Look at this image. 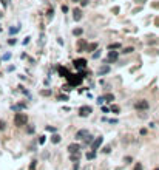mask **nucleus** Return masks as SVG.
<instances>
[{"label":"nucleus","instance_id":"4468645a","mask_svg":"<svg viewBox=\"0 0 159 170\" xmlns=\"http://www.w3.org/2000/svg\"><path fill=\"white\" fill-rule=\"evenodd\" d=\"M87 45L88 43H85V40H79V43H77V48H79V51H85V48H87Z\"/></svg>","mask_w":159,"mask_h":170},{"label":"nucleus","instance_id":"bb28decb","mask_svg":"<svg viewBox=\"0 0 159 170\" xmlns=\"http://www.w3.org/2000/svg\"><path fill=\"white\" fill-rule=\"evenodd\" d=\"M36 166H37V161L33 159V161H31V166H30V170H36Z\"/></svg>","mask_w":159,"mask_h":170},{"label":"nucleus","instance_id":"a19ab883","mask_svg":"<svg viewBox=\"0 0 159 170\" xmlns=\"http://www.w3.org/2000/svg\"><path fill=\"white\" fill-rule=\"evenodd\" d=\"M139 133H141L142 136H144V135H147V128H141V132H139Z\"/></svg>","mask_w":159,"mask_h":170},{"label":"nucleus","instance_id":"f3484780","mask_svg":"<svg viewBox=\"0 0 159 170\" xmlns=\"http://www.w3.org/2000/svg\"><path fill=\"white\" fill-rule=\"evenodd\" d=\"M23 108H26V105H25V104H17V105H14V107H13V110H14V111L23 110Z\"/></svg>","mask_w":159,"mask_h":170},{"label":"nucleus","instance_id":"2eb2a0df","mask_svg":"<svg viewBox=\"0 0 159 170\" xmlns=\"http://www.w3.org/2000/svg\"><path fill=\"white\" fill-rule=\"evenodd\" d=\"M104 99H105L107 102H113V101H114V94H111V93H107V94H104Z\"/></svg>","mask_w":159,"mask_h":170},{"label":"nucleus","instance_id":"7c9ffc66","mask_svg":"<svg viewBox=\"0 0 159 170\" xmlns=\"http://www.w3.org/2000/svg\"><path fill=\"white\" fill-rule=\"evenodd\" d=\"M133 170H144V167H142V164H141V162H138V164L134 166V169H133Z\"/></svg>","mask_w":159,"mask_h":170},{"label":"nucleus","instance_id":"49530a36","mask_svg":"<svg viewBox=\"0 0 159 170\" xmlns=\"http://www.w3.org/2000/svg\"><path fill=\"white\" fill-rule=\"evenodd\" d=\"M155 170H159V167H156V169H155Z\"/></svg>","mask_w":159,"mask_h":170},{"label":"nucleus","instance_id":"dca6fc26","mask_svg":"<svg viewBox=\"0 0 159 170\" xmlns=\"http://www.w3.org/2000/svg\"><path fill=\"white\" fill-rule=\"evenodd\" d=\"M51 142H53V144H59V142H60V136L57 135V133H54V135L51 136Z\"/></svg>","mask_w":159,"mask_h":170},{"label":"nucleus","instance_id":"72a5a7b5","mask_svg":"<svg viewBox=\"0 0 159 170\" xmlns=\"http://www.w3.org/2000/svg\"><path fill=\"white\" fill-rule=\"evenodd\" d=\"M53 16H54V9L51 8V9H48V17H50V19H53Z\"/></svg>","mask_w":159,"mask_h":170},{"label":"nucleus","instance_id":"39448f33","mask_svg":"<svg viewBox=\"0 0 159 170\" xmlns=\"http://www.w3.org/2000/svg\"><path fill=\"white\" fill-rule=\"evenodd\" d=\"M73 64H74V67H76V70H85V68H87V64H88V62H87L85 59L79 57V59H76V60H74Z\"/></svg>","mask_w":159,"mask_h":170},{"label":"nucleus","instance_id":"a18cd8bd","mask_svg":"<svg viewBox=\"0 0 159 170\" xmlns=\"http://www.w3.org/2000/svg\"><path fill=\"white\" fill-rule=\"evenodd\" d=\"M71 2H79V0H71Z\"/></svg>","mask_w":159,"mask_h":170},{"label":"nucleus","instance_id":"9b49d317","mask_svg":"<svg viewBox=\"0 0 159 170\" xmlns=\"http://www.w3.org/2000/svg\"><path fill=\"white\" fill-rule=\"evenodd\" d=\"M79 149H80V147H79V144H76V142L68 145V152L70 153H77L79 152Z\"/></svg>","mask_w":159,"mask_h":170},{"label":"nucleus","instance_id":"0eeeda50","mask_svg":"<svg viewBox=\"0 0 159 170\" xmlns=\"http://www.w3.org/2000/svg\"><path fill=\"white\" fill-rule=\"evenodd\" d=\"M102 142H104V138H102V136H97V138L91 142V150H97V149L102 145Z\"/></svg>","mask_w":159,"mask_h":170},{"label":"nucleus","instance_id":"cd10ccee","mask_svg":"<svg viewBox=\"0 0 159 170\" xmlns=\"http://www.w3.org/2000/svg\"><path fill=\"white\" fill-rule=\"evenodd\" d=\"M131 161H133V158H131V156H125V158H124V162H125V164H130Z\"/></svg>","mask_w":159,"mask_h":170},{"label":"nucleus","instance_id":"c756f323","mask_svg":"<svg viewBox=\"0 0 159 170\" xmlns=\"http://www.w3.org/2000/svg\"><path fill=\"white\" fill-rule=\"evenodd\" d=\"M19 31H20V28H19V26H16V28H11V30H9V33H11V34H16V33H19Z\"/></svg>","mask_w":159,"mask_h":170},{"label":"nucleus","instance_id":"393cba45","mask_svg":"<svg viewBox=\"0 0 159 170\" xmlns=\"http://www.w3.org/2000/svg\"><path fill=\"white\" fill-rule=\"evenodd\" d=\"M101 54H102V51H101V50H96V53L93 54V59H99V57H101Z\"/></svg>","mask_w":159,"mask_h":170},{"label":"nucleus","instance_id":"4c0bfd02","mask_svg":"<svg viewBox=\"0 0 159 170\" xmlns=\"http://www.w3.org/2000/svg\"><path fill=\"white\" fill-rule=\"evenodd\" d=\"M59 101H68V96H59Z\"/></svg>","mask_w":159,"mask_h":170},{"label":"nucleus","instance_id":"a878e982","mask_svg":"<svg viewBox=\"0 0 159 170\" xmlns=\"http://www.w3.org/2000/svg\"><path fill=\"white\" fill-rule=\"evenodd\" d=\"M26 133H28V135H33V133H34V125H30V127L26 128Z\"/></svg>","mask_w":159,"mask_h":170},{"label":"nucleus","instance_id":"423d86ee","mask_svg":"<svg viewBox=\"0 0 159 170\" xmlns=\"http://www.w3.org/2000/svg\"><path fill=\"white\" fill-rule=\"evenodd\" d=\"M88 135H90V132L87 128H80V130L76 132V136H74V138H76V141H82V139H85Z\"/></svg>","mask_w":159,"mask_h":170},{"label":"nucleus","instance_id":"aec40b11","mask_svg":"<svg viewBox=\"0 0 159 170\" xmlns=\"http://www.w3.org/2000/svg\"><path fill=\"white\" fill-rule=\"evenodd\" d=\"M117 48H121V43H110L108 45V50H117Z\"/></svg>","mask_w":159,"mask_h":170},{"label":"nucleus","instance_id":"f257e3e1","mask_svg":"<svg viewBox=\"0 0 159 170\" xmlns=\"http://www.w3.org/2000/svg\"><path fill=\"white\" fill-rule=\"evenodd\" d=\"M26 122H28V115H26V113L19 111V113L14 115V125L22 127V125H26Z\"/></svg>","mask_w":159,"mask_h":170},{"label":"nucleus","instance_id":"f704fd0d","mask_svg":"<svg viewBox=\"0 0 159 170\" xmlns=\"http://www.w3.org/2000/svg\"><path fill=\"white\" fill-rule=\"evenodd\" d=\"M102 152H104V153H110V152H111V147H110V145H107V147L104 149V150H102Z\"/></svg>","mask_w":159,"mask_h":170},{"label":"nucleus","instance_id":"412c9836","mask_svg":"<svg viewBox=\"0 0 159 170\" xmlns=\"http://www.w3.org/2000/svg\"><path fill=\"white\" fill-rule=\"evenodd\" d=\"M111 111H113L114 115H117V113L121 111V108H119V105H111Z\"/></svg>","mask_w":159,"mask_h":170},{"label":"nucleus","instance_id":"c03bdc74","mask_svg":"<svg viewBox=\"0 0 159 170\" xmlns=\"http://www.w3.org/2000/svg\"><path fill=\"white\" fill-rule=\"evenodd\" d=\"M0 2H2V5H3V6H6V0H0Z\"/></svg>","mask_w":159,"mask_h":170},{"label":"nucleus","instance_id":"2f4dec72","mask_svg":"<svg viewBox=\"0 0 159 170\" xmlns=\"http://www.w3.org/2000/svg\"><path fill=\"white\" fill-rule=\"evenodd\" d=\"M5 128H6V124H5V121L0 119V130H5Z\"/></svg>","mask_w":159,"mask_h":170},{"label":"nucleus","instance_id":"20e7f679","mask_svg":"<svg viewBox=\"0 0 159 170\" xmlns=\"http://www.w3.org/2000/svg\"><path fill=\"white\" fill-rule=\"evenodd\" d=\"M148 107H150V104H148V101L147 99H141V101H138L136 104H134V108L136 110H148Z\"/></svg>","mask_w":159,"mask_h":170},{"label":"nucleus","instance_id":"b1692460","mask_svg":"<svg viewBox=\"0 0 159 170\" xmlns=\"http://www.w3.org/2000/svg\"><path fill=\"white\" fill-rule=\"evenodd\" d=\"M93 141H94V139H93V136H91V135H88L87 138H85V144H90V145H91Z\"/></svg>","mask_w":159,"mask_h":170},{"label":"nucleus","instance_id":"9d476101","mask_svg":"<svg viewBox=\"0 0 159 170\" xmlns=\"http://www.w3.org/2000/svg\"><path fill=\"white\" fill-rule=\"evenodd\" d=\"M110 65H104V67H101L99 70H97V74L99 76H104V74H107V73H110Z\"/></svg>","mask_w":159,"mask_h":170},{"label":"nucleus","instance_id":"ddd939ff","mask_svg":"<svg viewBox=\"0 0 159 170\" xmlns=\"http://www.w3.org/2000/svg\"><path fill=\"white\" fill-rule=\"evenodd\" d=\"M96 50H97V43H96V42L88 43V45H87V48H85V51H87V53H93V51H96Z\"/></svg>","mask_w":159,"mask_h":170},{"label":"nucleus","instance_id":"c9c22d12","mask_svg":"<svg viewBox=\"0 0 159 170\" xmlns=\"http://www.w3.org/2000/svg\"><path fill=\"white\" fill-rule=\"evenodd\" d=\"M16 42H17L16 39H9V40H8V43H9V45H16Z\"/></svg>","mask_w":159,"mask_h":170},{"label":"nucleus","instance_id":"79ce46f5","mask_svg":"<svg viewBox=\"0 0 159 170\" xmlns=\"http://www.w3.org/2000/svg\"><path fill=\"white\" fill-rule=\"evenodd\" d=\"M30 39H31V37H25V40H23V45H26V43H30Z\"/></svg>","mask_w":159,"mask_h":170},{"label":"nucleus","instance_id":"f03ea898","mask_svg":"<svg viewBox=\"0 0 159 170\" xmlns=\"http://www.w3.org/2000/svg\"><path fill=\"white\" fill-rule=\"evenodd\" d=\"M68 82H70L71 87H76V85H80L82 84V81H84V77L80 76V74H77V76H74V74H70L68 77Z\"/></svg>","mask_w":159,"mask_h":170},{"label":"nucleus","instance_id":"de8ad7c7","mask_svg":"<svg viewBox=\"0 0 159 170\" xmlns=\"http://www.w3.org/2000/svg\"><path fill=\"white\" fill-rule=\"evenodd\" d=\"M0 33H2V28H0Z\"/></svg>","mask_w":159,"mask_h":170},{"label":"nucleus","instance_id":"6e6552de","mask_svg":"<svg viewBox=\"0 0 159 170\" xmlns=\"http://www.w3.org/2000/svg\"><path fill=\"white\" fill-rule=\"evenodd\" d=\"M117 57H119V53H117V51L110 50V53H108V60H107V64H113V62H116V60H117Z\"/></svg>","mask_w":159,"mask_h":170},{"label":"nucleus","instance_id":"c85d7f7f","mask_svg":"<svg viewBox=\"0 0 159 170\" xmlns=\"http://www.w3.org/2000/svg\"><path fill=\"white\" fill-rule=\"evenodd\" d=\"M9 57H11V53H6V54H3V56H2V60H8Z\"/></svg>","mask_w":159,"mask_h":170},{"label":"nucleus","instance_id":"37998d69","mask_svg":"<svg viewBox=\"0 0 159 170\" xmlns=\"http://www.w3.org/2000/svg\"><path fill=\"white\" fill-rule=\"evenodd\" d=\"M155 25H156V26H159V17L156 19V20H155Z\"/></svg>","mask_w":159,"mask_h":170},{"label":"nucleus","instance_id":"f8f14e48","mask_svg":"<svg viewBox=\"0 0 159 170\" xmlns=\"http://www.w3.org/2000/svg\"><path fill=\"white\" fill-rule=\"evenodd\" d=\"M59 74H60L62 77H68L71 73H70V71H68L65 67H59Z\"/></svg>","mask_w":159,"mask_h":170},{"label":"nucleus","instance_id":"7ed1b4c3","mask_svg":"<svg viewBox=\"0 0 159 170\" xmlns=\"http://www.w3.org/2000/svg\"><path fill=\"white\" fill-rule=\"evenodd\" d=\"M91 113H93V107H90V105H84V107L79 108V116L80 118H87Z\"/></svg>","mask_w":159,"mask_h":170},{"label":"nucleus","instance_id":"4be33fe9","mask_svg":"<svg viewBox=\"0 0 159 170\" xmlns=\"http://www.w3.org/2000/svg\"><path fill=\"white\" fill-rule=\"evenodd\" d=\"M82 33H84L82 28H74V30H73V34H74V36H80Z\"/></svg>","mask_w":159,"mask_h":170},{"label":"nucleus","instance_id":"e433bc0d","mask_svg":"<svg viewBox=\"0 0 159 170\" xmlns=\"http://www.w3.org/2000/svg\"><path fill=\"white\" fill-rule=\"evenodd\" d=\"M62 13H68V6H65V5H62Z\"/></svg>","mask_w":159,"mask_h":170},{"label":"nucleus","instance_id":"6ab92c4d","mask_svg":"<svg viewBox=\"0 0 159 170\" xmlns=\"http://www.w3.org/2000/svg\"><path fill=\"white\" fill-rule=\"evenodd\" d=\"M94 158H96V150H91L87 153V159H94Z\"/></svg>","mask_w":159,"mask_h":170},{"label":"nucleus","instance_id":"473e14b6","mask_svg":"<svg viewBox=\"0 0 159 170\" xmlns=\"http://www.w3.org/2000/svg\"><path fill=\"white\" fill-rule=\"evenodd\" d=\"M104 101H105V99H104V96H101V98H97V104H99V105H102V104H104Z\"/></svg>","mask_w":159,"mask_h":170},{"label":"nucleus","instance_id":"1a4fd4ad","mask_svg":"<svg viewBox=\"0 0 159 170\" xmlns=\"http://www.w3.org/2000/svg\"><path fill=\"white\" fill-rule=\"evenodd\" d=\"M73 19H74L76 22H79V20L82 19V11H80L79 8H74V9H73Z\"/></svg>","mask_w":159,"mask_h":170},{"label":"nucleus","instance_id":"5701e85b","mask_svg":"<svg viewBox=\"0 0 159 170\" xmlns=\"http://www.w3.org/2000/svg\"><path fill=\"white\" fill-rule=\"evenodd\" d=\"M40 94H42V96H51V90H42Z\"/></svg>","mask_w":159,"mask_h":170},{"label":"nucleus","instance_id":"ea45409f","mask_svg":"<svg viewBox=\"0 0 159 170\" xmlns=\"http://www.w3.org/2000/svg\"><path fill=\"white\" fill-rule=\"evenodd\" d=\"M46 130H48V132H51V133H54V132H56V128H54V127H46Z\"/></svg>","mask_w":159,"mask_h":170},{"label":"nucleus","instance_id":"a211bd4d","mask_svg":"<svg viewBox=\"0 0 159 170\" xmlns=\"http://www.w3.org/2000/svg\"><path fill=\"white\" fill-rule=\"evenodd\" d=\"M133 51H134V48H133V47H127V48H124L121 53H122V54H131Z\"/></svg>","mask_w":159,"mask_h":170},{"label":"nucleus","instance_id":"58836bf2","mask_svg":"<svg viewBox=\"0 0 159 170\" xmlns=\"http://www.w3.org/2000/svg\"><path fill=\"white\" fill-rule=\"evenodd\" d=\"M80 5H82V6H87V5H88V0H80Z\"/></svg>","mask_w":159,"mask_h":170}]
</instances>
